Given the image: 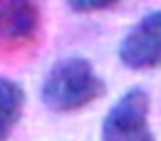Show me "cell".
<instances>
[{
	"mask_svg": "<svg viewBox=\"0 0 161 141\" xmlns=\"http://www.w3.org/2000/svg\"><path fill=\"white\" fill-rule=\"evenodd\" d=\"M107 94V84L84 57H64L55 62L42 82V101L57 114L87 109Z\"/></svg>",
	"mask_w": 161,
	"mask_h": 141,
	"instance_id": "1",
	"label": "cell"
},
{
	"mask_svg": "<svg viewBox=\"0 0 161 141\" xmlns=\"http://www.w3.org/2000/svg\"><path fill=\"white\" fill-rule=\"evenodd\" d=\"M151 97L146 89L134 87L121 94V99L107 111L102 124V139L107 141H149L154 139L149 129Z\"/></svg>",
	"mask_w": 161,
	"mask_h": 141,
	"instance_id": "2",
	"label": "cell"
},
{
	"mask_svg": "<svg viewBox=\"0 0 161 141\" xmlns=\"http://www.w3.org/2000/svg\"><path fill=\"white\" fill-rule=\"evenodd\" d=\"M119 62L131 72L161 67V10L144 15L119 45Z\"/></svg>",
	"mask_w": 161,
	"mask_h": 141,
	"instance_id": "3",
	"label": "cell"
},
{
	"mask_svg": "<svg viewBox=\"0 0 161 141\" xmlns=\"http://www.w3.org/2000/svg\"><path fill=\"white\" fill-rule=\"evenodd\" d=\"M40 27V10L32 0H3L0 3V37L13 42L30 40Z\"/></svg>",
	"mask_w": 161,
	"mask_h": 141,
	"instance_id": "4",
	"label": "cell"
},
{
	"mask_svg": "<svg viewBox=\"0 0 161 141\" xmlns=\"http://www.w3.org/2000/svg\"><path fill=\"white\" fill-rule=\"evenodd\" d=\"M25 111V92L18 82L0 77V139H8Z\"/></svg>",
	"mask_w": 161,
	"mask_h": 141,
	"instance_id": "5",
	"label": "cell"
},
{
	"mask_svg": "<svg viewBox=\"0 0 161 141\" xmlns=\"http://www.w3.org/2000/svg\"><path fill=\"white\" fill-rule=\"evenodd\" d=\"M121 0H67L69 10L72 13H80V15H92V13H102V10H109L114 8Z\"/></svg>",
	"mask_w": 161,
	"mask_h": 141,
	"instance_id": "6",
	"label": "cell"
}]
</instances>
